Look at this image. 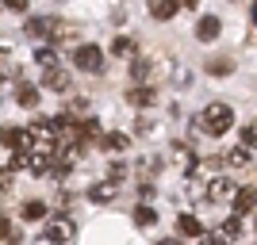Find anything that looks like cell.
<instances>
[{"mask_svg": "<svg viewBox=\"0 0 257 245\" xmlns=\"http://www.w3.org/2000/svg\"><path fill=\"white\" fill-rule=\"evenodd\" d=\"M196 127L204 130V134H211V138H219V134H226V130L234 127V111L226 104H207L200 111V119H196Z\"/></svg>", "mask_w": 257, "mask_h": 245, "instance_id": "6da1fadb", "label": "cell"}, {"mask_svg": "<svg viewBox=\"0 0 257 245\" xmlns=\"http://www.w3.org/2000/svg\"><path fill=\"white\" fill-rule=\"evenodd\" d=\"M73 65L77 69H85V73H100L104 69V54H100V46H77L73 50Z\"/></svg>", "mask_w": 257, "mask_h": 245, "instance_id": "7a4b0ae2", "label": "cell"}, {"mask_svg": "<svg viewBox=\"0 0 257 245\" xmlns=\"http://www.w3.org/2000/svg\"><path fill=\"white\" fill-rule=\"evenodd\" d=\"M73 237H77V226L69 222V218H58V222H50L43 234H39V241H73Z\"/></svg>", "mask_w": 257, "mask_h": 245, "instance_id": "3957f363", "label": "cell"}, {"mask_svg": "<svg viewBox=\"0 0 257 245\" xmlns=\"http://www.w3.org/2000/svg\"><path fill=\"white\" fill-rule=\"evenodd\" d=\"M54 153L50 149H31V153H27V172H31V176H46V172H54Z\"/></svg>", "mask_w": 257, "mask_h": 245, "instance_id": "277c9868", "label": "cell"}, {"mask_svg": "<svg viewBox=\"0 0 257 245\" xmlns=\"http://www.w3.org/2000/svg\"><path fill=\"white\" fill-rule=\"evenodd\" d=\"M58 20L54 16H39V20H27V35H39V39H54L58 43Z\"/></svg>", "mask_w": 257, "mask_h": 245, "instance_id": "5b68a950", "label": "cell"}, {"mask_svg": "<svg viewBox=\"0 0 257 245\" xmlns=\"http://www.w3.org/2000/svg\"><path fill=\"white\" fill-rule=\"evenodd\" d=\"M0 142L12 149H31V130H20V127H4L0 130Z\"/></svg>", "mask_w": 257, "mask_h": 245, "instance_id": "8992f818", "label": "cell"}, {"mask_svg": "<svg viewBox=\"0 0 257 245\" xmlns=\"http://www.w3.org/2000/svg\"><path fill=\"white\" fill-rule=\"evenodd\" d=\"M207 188H211V192H207V199H211V203H230V199H234V192H238L234 184H230V180H223V176H215V180L207 184Z\"/></svg>", "mask_w": 257, "mask_h": 245, "instance_id": "52a82bcc", "label": "cell"}, {"mask_svg": "<svg viewBox=\"0 0 257 245\" xmlns=\"http://www.w3.org/2000/svg\"><path fill=\"white\" fill-rule=\"evenodd\" d=\"M119 195V184H115V176H111V180H100L96 188H88V199L92 203H111Z\"/></svg>", "mask_w": 257, "mask_h": 245, "instance_id": "ba28073f", "label": "cell"}, {"mask_svg": "<svg viewBox=\"0 0 257 245\" xmlns=\"http://www.w3.org/2000/svg\"><path fill=\"white\" fill-rule=\"evenodd\" d=\"M219 31H223V23L215 20V16H204V20L196 23V39H200V43H215Z\"/></svg>", "mask_w": 257, "mask_h": 245, "instance_id": "9c48e42d", "label": "cell"}, {"mask_svg": "<svg viewBox=\"0 0 257 245\" xmlns=\"http://www.w3.org/2000/svg\"><path fill=\"white\" fill-rule=\"evenodd\" d=\"M43 85L50 88V92H62V88H69V73H65V69H58V65H50V69H46V77H43Z\"/></svg>", "mask_w": 257, "mask_h": 245, "instance_id": "30bf717a", "label": "cell"}, {"mask_svg": "<svg viewBox=\"0 0 257 245\" xmlns=\"http://www.w3.org/2000/svg\"><path fill=\"white\" fill-rule=\"evenodd\" d=\"M249 161H253V149H249L246 142H238V146L226 153V165H234V169H246Z\"/></svg>", "mask_w": 257, "mask_h": 245, "instance_id": "8fae6325", "label": "cell"}, {"mask_svg": "<svg viewBox=\"0 0 257 245\" xmlns=\"http://www.w3.org/2000/svg\"><path fill=\"white\" fill-rule=\"evenodd\" d=\"M177 8H181V0H154V4H150V16H154V20H173Z\"/></svg>", "mask_w": 257, "mask_h": 245, "instance_id": "7c38bea8", "label": "cell"}, {"mask_svg": "<svg viewBox=\"0 0 257 245\" xmlns=\"http://www.w3.org/2000/svg\"><path fill=\"white\" fill-rule=\"evenodd\" d=\"M100 146H104L107 153H123V149L131 146V138H127V134H119V130H111V134H104V138H100Z\"/></svg>", "mask_w": 257, "mask_h": 245, "instance_id": "4fadbf2b", "label": "cell"}, {"mask_svg": "<svg viewBox=\"0 0 257 245\" xmlns=\"http://www.w3.org/2000/svg\"><path fill=\"white\" fill-rule=\"evenodd\" d=\"M177 234H184V237H204V226L196 222L192 214H181V218H177Z\"/></svg>", "mask_w": 257, "mask_h": 245, "instance_id": "5bb4252c", "label": "cell"}, {"mask_svg": "<svg viewBox=\"0 0 257 245\" xmlns=\"http://www.w3.org/2000/svg\"><path fill=\"white\" fill-rule=\"evenodd\" d=\"M154 100H158V96H154V88H142V85L127 92V104H135V107H150Z\"/></svg>", "mask_w": 257, "mask_h": 245, "instance_id": "9a60e30c", "label": "cell"}, {"mask_svg": "<svg viewBox=\"0 0 257 245\" xmlns=\"http://www.w3.org/2000/svg\"><path fill=\"white\" fill-rule=\"evenodd\" d=\"M77 134H81V142H96V138H104L96 119H81V123H77Z\"/></svg>", "mask_w": 257, "mask_h": 245, "instance_id": "2e32d148", "label": "cell"}, {"mask_svg": "<svg viewBox=\"0 0 257 245\" xmlns=\"http://www.w3.org/2000/svg\"><path fill=\"white\" fill-rule=\"evenodd\" d=\"M257 203V192H249V188H242V192H234V199H230V207H234L238 214H246L249 207Z\"/></svg>", "mask_w": 257, "mask_h": 245, "instance_id": "e0dca14e", "label": "cell"}, {"mask_svg": "<svg viewBox=\"0 0 257 245\" xmlns=\"http://www.w3.org/2000/svg\"><path fill=\"white\" fill-rule=\"evenodd\" d=\"M16 104H20V107H35V104H39V88H35V85H20V88H16Z\"/></svg>", "mask_w": 257, "mask_h": 245, "instance_id": "ac0fdd59", "label": "cell"}, {"mask_svg": "<svg viewBox=\"0 0 257 245\" xmlns=\"http://www.w3.org/2000/svg\"><path fill=\"white\" fill-rule=\"evenodd\" d=\"M242 218H246V214H238V218H226L223 230H219V237H230V241H234V237H242Z\"/></svg>", "mask_w": 257, "mask_h": 245, "instance_id": "d6986e66", "label": "cell"}, {"mask_svg": "<svg viewBox=\"0 0 257 245\" xmlns=\"http://www.w3.org/2000/svg\"><path fill=\"white\" fill-rule=\"evenodd\" d=\"M35 62L43 65V69H50V65H58V50H50V46H39V50H35Z\"/></svg>", "mask_w": 257, "mask_h": 245, "instance_id": "ffe728a7", "label": "cell"}, {"mask_svg": "<svg viewBox=\"0 0 257 245\" xmlns=\"http://www.w3.org/2000/svg\"><path fill=\"white\" fill-rule=\"evenodd\" d=\"M154 222H158L154 207H139V211H135V226H139V230H146V226H154Z\"/></svg>", "mask_w": 257, "mask_h": 245, "instance_id": "44dd1931", "label": "cell"}, {"mask_svg": "<svg viewBox=\"0 0 257 245\" xmlns=\"http://www.w3.org/2000/svg\"><path fill=\"white\" fill-rule=\"evenodd\" d=\"M46 214V207L39 199H31V203H23V218H27V222H39V218H43Z\"/></svg>", "mask_w": 257, "mask_h": 245, "instance_id": "7402d4cb", "label": "cell"}, {"mask_svg": "<svg viewBox=\"0 0 257 245\" xmlns=\"http://www.w3.org/2000/svg\"><path fill=\"white\" fill-rule=\"evenodd\" d=\"M207 69H211L215 77H226V73H234V62H230V58H215V62H207Z\"/></svg>", "mask_w": 257, "mask_h": 245, "instance_id": "603a6c76", "label": "cell"}, {"mask_svg": "<svg viewBox=\"0 0 257 245\" xmlns=\"http://www.w3.org/2000/svg\"><path fill=\"white\" fill-rule=\"evenodd\" d=\"M131 50H135V43H131V39H119V35L111 39V54H115V58H127Z\"/></svg>", "mask_w": 257, "mask_h": 245, "instance_id": "cb8c5ba5", "label": "cell"}, {"mask_svg": "<svg viewBox=\"0 0 257 245\" xmlns=\"http://www.w3.org/2000/svg\"><path fill=\"white\" fill-rule=\"evenodd\" d=\"M131 77H135V81H146V77H150V62H146V58H135V65H131Z\"/></svg>", "mask_w": 257, "mask_h": 245, "instance_id": "d4e9b609", "label": "cell"}, {"mask_svg": "<svg viewBox=\"0 0 257 245\" xmlns=\"http://www.w3.org/2000/svg\"><path fill=\"white\" fill-rule=\"evenodd\" d=\"M12 180H16V165H4V169H0V192H8Z\"/></svg>", "mask_w": 257, "mask_h": 245, "instance_id": "484cf974", "label": "cell"}, {"mask_svg": "<svg viewBox=\"0 0 257 245\" xmlns=\"http://www.w3.org/2000/svg\"><path fill=\"white\" fill-rule=\"evenodd\" d=\"M242 142H246L249 149H257V123H249V127H242Z\"/></svg>", "mask_w": 257, "mask_h": 245, "instance_id": "4316f807", "label": "cell"}, {"mask_svg": "<svg viewBox=\"0 0 257 245\" xmlns=\"http://www.w3.org/2000/svg\"><path fill=\"white\" fill-rule=\"evenodd\" d=\"M4 8H12V12H27V0H4Z\"/></svg>", "mask_w": 257, "mask_h": 245, "instance_id": "83f0119b", "label": "cell"}, {"mask_svg": "<svg viewBox=\"0 0 257 245\" xmlns=\"http://www.w3.org/2000/svg\"><path fill=\"white\" fill-rule=\"evenodd\" d=\"M4 237H12V230H8V222L0 218V241H4Z\"/></svg>", "mask_w": 257, "mask_h": 245, "instance_id": "f1b7e54d", "label": "cell"}, {"mask_svg": "<svg viewBox=\"0 0 257 245\" xmlns=\"http://www.w3.org/2000/svg\"><path fill=\"white\" fill-rule=\"evenodd\" d=\"M196 4H200V0H181V8H196Z\"/></svg>", "mask_w": 257, "mask_h": 245, "instance_id": "f546056e", "label": "cell"}, {"mask_svg": "<svg viewBox=\"0 0 257 245\" xmlns=\"http://www.w3.org/2000/svg\"><path fill=\"white\" fill-rule=\"evenodd\" d=\"M253 20H257V8H253Z\"/></svg>", "mask_w": 257, "mask_h": 245, "instance_id": "4dcf8cb0", "label": "cell"}]
</instances>
